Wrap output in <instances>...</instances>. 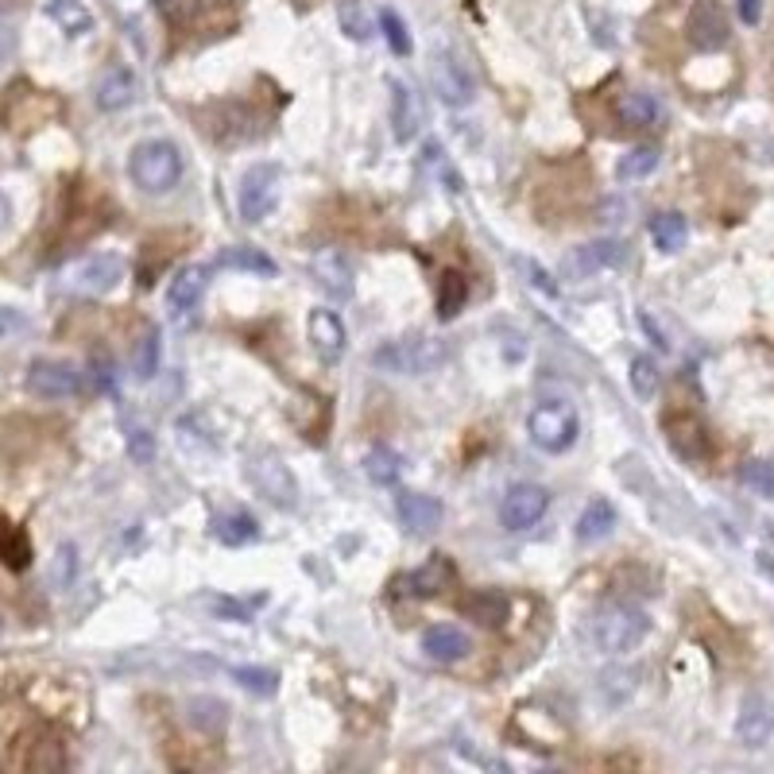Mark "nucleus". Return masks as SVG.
Listing matches in <instances>:
<instances>
[{
  "label": "nucleus",
  "mask_w": 774,
  "mask_h": 774,
  "mask_svg": "<svg viewBox=\"0 0 774 774\" xmlns=\"http://www.w3.org/2000/svg\"><path fill=\"white\" fill-rule=\"evenodd\" d=\"M310 275L314 283L325 291L330 298H337V303H348V298L357 295V271H353V263L345 260L341 253H318L310 263Z\"/></svg>",
  "instance_id": "nucleus-14"
},
{
  "label": "nucleus",
  "mask_w": 774,
  "mask_h": 774,
  "mask_svg": "<svg viewBox=\"0 0 774 774\" xmlns=\"http://www.w3.org/2000/svg\"><path fill=\"white\" fill-rule=\"evenodd\" d=\"M427 159H430L434 167H442V148H438V144H427ZM445 179L453 183V191H462V179H457V174L445 171Z\"/></svg>",
  "instance_id": "nucleus-48"
},
{
  "label": "nucleus",
  "mask_w": 774,
  "mask_h": 774,
  "mask_svg": "<svg viewBox=\"0 0 774 774\" xmlns=\"http://www.w3.org/2000/svg\"><path fill=\"white\" fill-rule=\"evenodd\" d=\"M462 612L480 627H500L507 616H512V597L500 589H477L469 601L462 604Z\"/></svg>",
  "instance_id": "nucleus-24"
},
{
  "label": "nucleus",
  "mask_w": 774,
  "mask_h": 774,
  "mask_svg": "<svg viewBox=\"0 0 774 774\" xmlns=\"http://www.w3.org/2000/svg\"><path fill=\"white\" fill-rule=\"evenodd\" d=\"M218 268H233V271H248V275H268L275 279L279 275V263L271 260L263 248H248V244H236L229 253L218 256Z\"/></svg>",
  "instance_id": "nucleus-28"
},
{
  "label": "nucleus",
  "mask_w": 774,
  "mask_h": 774,
  "mask_svg": "<svg viewBox=\"0 0 774 774\" xmlns=\"http://www.w3.org/2000/svg\"><path fill=\"white\" fill-rule=\"evenodd\" d=\"M47 16L66 35H86L89 27H94V16L82 9V0H51V4H47Z\"/></svg>",
  "instance_id": "nucleus-31"
},
{
  "label": "nucleus",
  "mask_w": 774,
  "mask_h": 774,
  "mask_svg": "<svg viewBox=\"0 0 774 774\" xmlns=\"http://www.w3.org/2000/svg\"><path fill=\"white\" fill-rule=\"evenodd\" d=\"M651 636V616L636 604H604V609L592 612L589 619V639L597 651L604 654H627L636 651L643 639Z\"/></svg>",
  "instance_id": "nucleus-1"
},
{
  "label": "nucleus",
  "mask_w": 774,
  "mask_h": 774,
  "mask_svg": "<svg viewBox=\"0 0 774 774\" xmlns=\"http://www.w3.org/2000/svg\"><path fill=\"white\" fill-rule=\"evenodd\" d=\"M395 515L400 523L407 527L410 535H434L445 519V507L438 496H427V492H410L403 488L400 496H395Z\"/></svg>",
  "instance_id": "nucleus-16"
},
{
  "label": "nucleus",
  "mask_w": 774,
  "mask_h": 774,
  "mask_svg": "<svg viewBox=\"0 0 774 774\" xmlns=\"http://www.w3.org/2000/svg\"><path fill=\"white\" fill-rule=\"evenodd\" d=\"M472 651V639L453 624H430L422 631V654L434 662H462Z\"/></svg>",
  "instance_id": "nucleus-22"
},
{
  "label": "nucleus",
  "mask_w": 774,
  "mask_h": 774,
  "mask_svg": "<svg viewBox=\"0 0 774 774\" xmlns=\"http://www.w3.org/2000/svg\"><path fill=\"white\" fill-rule=\"evenodd\" d=\"M639 330L647 333V341H651V345L659 348V353H671V345H674V341H671V333L662 330V325H659V318H654L651 310H639Z\"/></svg>",
  "instance_id": "nucleus-44"
},
{
  "label": "nucleus",
  "mask_w": 774,
  "mask_h": 774,
  "mask_svg": "<svg viewBox=\"0 0 774 774\" xmlns=\"http://www.w3.org/2000/svg\"><path fill=\"white\" fill-rule=\"evenodd\" d=\"M686 35H689V44H693L697 51H705V54L728 47L732 24H728V12H724L721 0H697L693 9H689Z\"/></svg>",
  "instance_id": "nucleus-9"
},
{
  "label": "nucleus",
  "mask_w": 774,
  "mask_h": 774,
  "mask_svg": "<svg viewBox=\"0 0 774 774\" xmlns=\"http://www.w3.org/2000/svg\"><path fill=\"white\" fill-rule=\"evenodd\" d=\"M74 574V546H62L59 550V581H70Z\"/></svg>",
  "instance_id": "nucleus-47"
},
{
  "label": "nucleus",
  "mask_w": 774,
  "mask_h": 774,
  "mask_svg": "<svg viewBox=\"0 0 774 774\" xmlns=\"http://www.w3.org/2000/svg\"><path fill=\"white\" fill-rule=\"evenodd\" d=\"M666 442H671V450L678 453L681 462H693V465H701L709 457V430H705V422L697 415H671L666 418Z\"/></svg>",
  "instance_id": "nucleus-15"
},
{
  "label": "nucleus",
  "mask_w": 774,
  "mask_h": 774,
  "mask_svg": "<svg viewBox=\"0 0 774 774\" xmlns=\"http://www.w3.org/2000/svg\"><path fill=\"white\" fill-rule=\"evenodd\" d=\"M209 531H213V539H218L221 546H248V542L260 539V523L248 512H229V515H218Z\"/></svg>",
  "instance_id": "nucleus-26"
},
{
  "label": "nucleus",
  "mask_w": 774,
  "mask_h": 774,
  "mask_svg": "<svg viewBox=\"0 0 774 774\" xmlns=\"http://www.w3.org/2000/svg\"><path fill=\"white\" fill-rule=\"evenodd\" d=\"M388 94H392V132L400 144H410L422 128V105H418L415 89L407 86L403 78L388 82Z\"/></svg>",
  "instance_id": "nucleus-20"
},
{
  "label": "nucleus",
  "mask_w": 774,
  "mask_h": 774,
  "mask_svg": "<svg viewBox=\"0 0 774 774\" xmlns=\"http://www.w3.org/2000/svg\"><path fill=\"white\" fill-rule=\"evenodd\" d=\"M248 480H253L256 492H260L268 504L283 507V512H291V507L298 504L295 477H291V469L279 462L275 453H256L253 462H248Z\"/></svg>",
  "instance_id": "nucleus-6"
},
{
  "label": "nucleus",
  "mask_w": 774,
  "mask_h": 774,
  "mask_svg": "<svg viewBox=\"0 0 774 774\" xmlns=\"http://www.w3.org/2000/svg\"><path fill=\"white\" fill-rule=\"evenodd\" d=\"M360 465H365L368 480L380 484V488H395L400 484V477H403V457L392 450V445H372Z\"/></svg>",
  "instance_id": "nucleus-29"
},
{
  "label": "nucleus",
  "mask_w": 774,
  "mask_h": 774,
  "mask_svg": "<svg viewBox=\"0 0 774 774\" xmlns=\"http://www.w3.org/2000/svg\"><path fill=\"white\" fill-rule=\"evenodd\" d=\"M736 12L748 27H755L763 20V0H736Z\"/></svg>",
  "instance_id": "nucleus-46"
},
{
  "label": "nucleus",
  "mask_w": 774,
  "mask_h": 774,
  "mask_svg": "<svg viewBox=\"0 0 774 774\" xmlns=\"http://www.w3.org/2000/svg\"><path fill=\"white\" fill-rule=\"evenodd\" d=\"M624 241H616V236H601V241H589L581 244L577 253L566 256V275H601V271L609 268H619L624 263Z\"/></svg>",
  "instance_id": "nucleus-17"
},
{
  "label": "nucleus",
  "mask_w": 774,
  "mask_h": 774,
  "mask_svg": "<svg viewBox=\"0 0 774 774\" xmlns=\"http://www.w3.org/2000/svg\"><path fill=\"white\" fill-rule=\"evenodd\" d=\"M279 201V167L275 163H256L241 174L236 186V209L248 225H260Z\"/></svg>",
  "instance_id": "nucleus-5"
},
{
  "label": "nucleus",
  "mask_w": 774,
  "mask_h": 774,
  "mask_svg": "<svg viewBox=\"0 0 774 774\" xmlns=\"http://www.w3.org/2000/svg\"><path fill=\"white\" fill-rule=\"evenodd\" d=\"M337 20H341V32H345L348 39H357V44H368V39H372V20H368L360 0H337Z\"/></svg>",
  "instance_id": "nucleus-34"
},
{
  "label": "nucleus",
  "mask_w": 774,
  "mask_h": 774,
  "mask_svg": "<svg viewBox=\"0 0 774 774\" xmlns=\"http://www.w3.org/2000/svg\"><path fill=\"white\" fill-rule=\"evenodd\" d=\"M0 213H4V201H0Z\"/></svg>",
  "instance_id": "nucleus-51"
},
{
  "label": "nucleus",
  "mask_w": 774,
  "mask_h": 774,
  "mask_svg": "<svg viewBox=\"0 0 774 774\" xmlns=\"http://www.w3.org/2000/svg\"><path fill=\"white\" fill-rule=\"evenodd\" d=\"M616 116L627 124V128H662L666 124V105L659 101L654 94H647V89H627V94H619L616 101Z\"/></svg>",
  "instance_id": "nucleus-19"
},
{
  "label": "nucleus",
  "mask_w": 774,
  "mask_h": 774,
  "mask_svg": "<svg viewBox=\"0 0 774 774\" xmlns=\"http://www.w3.org/2000/svg\"><path fill=\"white\" fill-rule=\"evenodd\" d=\"M206 279H209V271L198 268V263L174 271L171 283H167V303H171V310L174 314H191L194 306H198L201 291H206Z\"/></svg>",
  "instance_id": "nucleus-23"
},
{
  "label": "nucleus",
  "mask_w": 774,
  "mask_h": 774,
  "mask_svg": "<svg viewBox=\"0 0 774 774\" xmlns=\"http://www.w3.org/2000/svg\"><path fill=\"white\" fill-rule=\"evenodd\" d=\"M128 453L132 462L148 465L151 457H156V438H151L148 427H128Z\"/></svg>",
  "instance_id": "nucleus-41"
},
{
  "label": "nucleus",
  "mask_w": 774,
  "mask_h": 774,
  "mask_svg": "<svg viewBox=\"0 0 774 774\" xmlns=\"http://www.w3.org/2000/svg\"><path fill=\"white\" fill-rule=\"evenodd\" d=\"M774 736V701L763 693H748L736 713V740L744 748H763Z\"/></svg>",
  "instance_id": "nucleus-12"
},
{
  "label": "nucleus",
  "mask_w": 774,
  "mask_h": 774,
  "mask_svg": "<svg viewBox=\"0 0 774 774\" xmlns=\"http://www.w3.org/2000/svg\"><path fill=\"white\" fill-rule=\"evenodd\" d=\"M453 577H457V569L450 566V557L434 554L422 569H410V574H403L400 581H395V592H403V597H415V601H430V597H442V592L450 589Z\"/></svg>",
  "instance_id": "nucleus-13"
},
{
  "label": "nucleus",
  "mask_w": 774,
  "mask_h": 774,
  "mask_svg": "<svg viewBox=\"0 0 774 774\" xmlns=\"http://www.w3.org/2000/svg\"><path fill=\"white\" fill-rule=\"evenodd\" d=\"M136 97H139V78L128 66L105 70V78L97 82V109H105V113H121V109L136 105Z\"/></svg>",
  "instance_id": "nucleus-21"
},
{
  "label": "nucleus",
  "mask_w": 774,
  "mask_h": 774,
  "mask_svg": "<svg viewBox=\"0 0 774 774\" xmlns=\"http://www.w3.org/2000/svg\"><path fill=\"white\" fill-rule=\"evenodd\" d=\"M128 174L144 194H171L183 179V151L171 139H144L132 148Z\"/></svg>",
  "instance_id": "nucleus-2"
},
{
  "label": "nucleus",
  "mask_w": 774,
  "mask_h": 774,
  "mask_svg": "<svg viewBox=\"0 0 774 774\" xmlns=\"http://www.w3.org/2000/svg\"><path fill=\"white\" fill-rule=\"evenodd\" d=\"M186 709H191V724L206 732V736H218L229 724V709L221 705V701H213V697H194Z\"/></svg>",
  "instance_id": "nucleus-33"
},
{
  "label": "nucleus",
  "mask_w": 774,
  "mask_h": 774,
  "mask_svg": "<svg viewBox=\"0 0 774 774\" xmlns=\"http://www.w3.org/2000/svg\"><path fill=\"white\" fill-rule=\"evenodd\" d=\"M128 275V263L124 256L116 253H97V256H86L78 268L70 271V287L78 291V295H109V291L121 287V279Z\"/></svg>",
  "instance_id": "nucleus-7"
},
{
  "label": "nucleus",
  "mask_w": 774,
  "mask_h": 774,
  "mask_svg": "<svg viewBox=\"0 0 774 774\" xmlns=\"http://www.w3.org/2000/svg\"><path fill=\"white\" fill-rule=\"evenodd\" d=\"M12 54V24L4 16H0V62Z\"/></svg>",
  "instance_id": "nucleus-49"
},
{
  "label": "nucleus",
  "mask_w": 774,
  "mask_h": 774,
  "mask_svg": "<svg viewBox=\"0 0 774 774\" xmlns=\"http://www.w3.org/2000/svg\"><path fill=\"white\" fill-rule=\"evenodd\" d=\"M651 241L659 253H681L689 241V225L681 213H659V218L651 221Z\"/></svg>",
  "instance_id": "nucleus-30"
},
{
  "label": "nucleus",
  "mask_w": 774,
  "mask_h": 774,
  "mask_svg": "<svg viewBox=\"0 0 774 774\" xmlns=\"http://www.w3.org/2000/svg\"><path fill=\"white\" fill-rule=\"evenodd\" d=\"M430 78H434L438 97H442L450 109H465V105L477 101V78H472V70L465 66L457 54L438 51L434 66H430Z\"/></svg>",
  "instance_id": "nucleus-8"
},
{
  "label": "nucleus",
  "mask_w": 774,
  "mask_h": 774,
  "mask_svg": "<svg viewBox=\"0 0 774 774\" xmlns=\"http://www.w3.org/2000/svg\"><path fill=\"white\" fill-rule=\"evenodd\" d=\"M550 507V492L542 484H515L507 488L504 504H500V523H504L507 531H531L535 523L546 515Z\"/></svg>",
  "instance_id": "nucleus-11"
},
{
  "label": "nucleus",
  "mask_w": 774,
  "mask_h": 774,
  "mask_svg": "<svg viewBox=\"0 0 774 774\" xmlns=\"http://www.w3.org/2000/svg\"><path fill=\"white\" fill-rule=\"evenodd\" d=\"M209 604H213L218 619H229V624H248V619H253V609L233 601V597H209Z\"/></svg>",
  "instance_id": "nucleus-42"
},
{
  "label": "nucleus",
  "mask_w": 774,
  "mask_h": 774,
  "mask_svg": "<svg viewBox=\"0 0 774 774\" xmlns=\"http://www.w3.org/2000/svg\"><path fill=\"white\" fill-rule=\"evenodd\" d=\"M233 681L256 697H275L279 671H268V666H233Z\"/></svg>",
  "instance_id": "nucleus-35"
},
{
  "label": "nucleus",
  "mask_w": 774,
  "mask_h": 774,
  "mask_svg": "<svg viewBox=\"0 0 774 774\" xmlns=\"http://www.w3.org/2000/svg\"><path fill=\"white\" fill-rule=\"evenodd\" d=\"M659 365H654L651 357H636L631 360V392L639 395V400H654L659 395Z\"/></svg>",
  "instance_id": "nucleus-38"
},
{
  "label": "nucleus",
  "mask_w": 774,
  "mask_h": 774,
  "mask_svg": "<svg viewBox=\"0 0 774 774\" xmlns=\"http://www.w3.org/2000/svg\"><path fill=\"white\" fill-rule=\"evenodd\" d=\"M465 303H469V279H465L462 271H442V279H438V291H434L438 318H442V322H450V318H457V314L465 310Z\"/></svg>",
  "instance_id": "nucleus-27"
},
{
  "label": "nucleus",
  "mask_w": 774,
  "mask_h": 774,
  "mask_svg": "<svg viewBox=\"0 0 774 774\" xmlns=\"http://www.w3.org/2000/svg\"><path fill=\"white\" fill-rule=\"evenodd\" d=\"M740 484L751 488L755 496L763 500H774V462H763V457H755V462H748L740 469Z\"/></svg>",
  "instance_id": "nucleus-37"
},
{
  "label": "nucleus",
  "mask_w": 774,
  "mask_h": 774,
  "mask_svg": "<svg viewBox=\"0 0 774 774\" xmlns=\"http://www.w3.org/2000/svg\"><path fill=\"white\" fill-rule=\"evenodd\" d=\"M376 368L380 372H395V376H422V372H438V368L450 360V345L442 337H427V333H410V337L388 341V345L376 348Z\"/></svg>",
  "instance_id": "nucleus-3"
},
{
  "label": "nucleus",
  "mask_w": 774,
  "mask_h": 774,
  "mask_svg": "<svg viewBox=\"0 0 774 774\" xmlns=\"http://www.w3.org/2000/svg\"><path fill=\"white\" fill-rule=\"evenodd\" d=\"M32 333V322H27V314L12 310V306H0V341H20Z\"/></svg>",
  "instance_id": "nucleus-40"
},
{
  "label": "nucleus",
  "mask_w": 774,
  "mask_h": 774,
  "mask_svg": "<svg viewBox=\"0 0 774 774\" xmlns=\"http://www.w3.org/2000/svg\"><path fill=\"white\" fill-rule=\"evenodd\" d=\"M612 527H616V507H612L609 500H592V504L581 512V519H577L574 535H577V542L592 546V542L609 539Z\"/></svg>",
  "instance_id": "nucleus-25"
},
{
  "label": "nucleus",
  "mask_w": 774,
  "mask_h": 774,
  "mask_svg": "<svg viewBox=\"0 0 774 774\" xmlns=\"http://www.w3.org/2000/svg\"><path fill=\"white\" fill-rule=\"evenodd\" d=\"M306 333H310V345L314 353L322 360H341L345 357V345H348V333H345V322H341L333 310H310V318H306Z\"/></svg>",
  "instance_id": "nucleus-18"
},
{
  "label": "nucleus",
  "mask_w": 774,
  "mask_h": 774,
  "mask_svg": "<svg viewBox=\"0 0 774 774\" xmlns=\"http://www.w3.org/2000/svg\"><path fill=\"white\" fill-rule=\"evenodd\" d=\"M519 268H523V275H527V283H531L535 291H542V295L557 298V283H554V279H550V271L542 268V263H535V260H519Z\"/></svg>",
  "instance_id": "nucleus-43"
},
{
  "label": "nucleus",
  "mask_w": 774,
  "mask_h": 774,
  "mask_svg": "<svg viewBox=\"0 0 774 774\" xmlns=\"http://www.w3.org/2000/svg\"><path fill=\"white\" fill-rule=\"evenodd\" d=\"M771 539H774V523H771Z\"/></svg>",
  "instance_id": "nucleus-50"
},
{
  "label": "nucleus",
  "mask_w": 774,
  "mask_h": 774,
  "mask_svg": "<svg viewBox=\"0 0 774 774\" xmlns=\"http://www.w3.org/2000/svg\"><path fill=\"white\" fill-rule=\"evenodd\" d=\"M89 380H94L97 392L116 395V365H113V360L97 357V360H94V372H89Z\"/></svg>",
  "instance_id": "nucleus-45"
},
{
  "label": "nucleus",
  "mask_w": 774,
  "mask_h": 774,
  "mask_svg": "<svg viewBox=\"0 0 774 774\" xmlns=\"http://www.w3.org/2000/svg\"><path fill=\"white\" fill-rule=\"evenodd\" d=\"M527 434L542 453H566L574 450L577 434H581V418H577V410L569 403H539L531 410V418H527Z\"/></svg>",
  "instance_id": "nucleus-4"
},
{
  "label": "nucleus",
  "mask_w": 774,
  "mask_h": 774,
  "mask_svg": "<svg viewBox=\"0 0 774 774\" xmlns=\"http://www.w3.org/2000/svg\"><path fill=\"white\" fill-rule=\"evenodd\" d=\"M659 148H651V144H643V148H631L627 156H619V167H616V179L619 183H639V179H647V174L659 167Z\"/></svg>",
  "instance_id": "nucleus-32"
},
{
  "label": "nucleus",
  "mask_w": 774,
  "mask_h": 774,
  "mask_svg": "<svg viewBox=\"0 0 774 774\" xmlns=\"http://www.w3.org/2000/svg\"><path fill=\"white\" fill-rule=\"evenodd\" d=\"M27 388L44 400H70L86 388V372L70 360H35L27 368Z\"/></svg>",
  "instance_id": "nucleus-10"
},
{
  "label": "nucleus",
  "mask_w": 774,
  "mask_h": 774,
  "mask_svg": "<svg viewBox=\"0 0 774 774\" xmlns=\"http://www.w3.org/2000/svg\"><path fill=\"white\" fill-rule=\"evenodd\" d=\"M380 32H383V39H388V47H392V54H400V59H407L410 54V32H407V24H403V16L395 9H383L380 16Z\"/></svg>",
  "instance_id": "nucleus-36"
},
{
  "label": "nucleus",
  "mask_w": 774,
  "mask_h": 774,
  "mask_svg": "<svg viewBox=\"0 0 774 774\" xmlns=\"http://www.w3.org/2000/svg\"><path fill=\"white\" fill-rule=\"evenodd\" d=\"M159 357H163V341H159V330H148V337L139 341V348H136L139 380H151V376L159 372Z\"/></svg>",
  "instance_id": "nucleus-39"
}]
</instances>
